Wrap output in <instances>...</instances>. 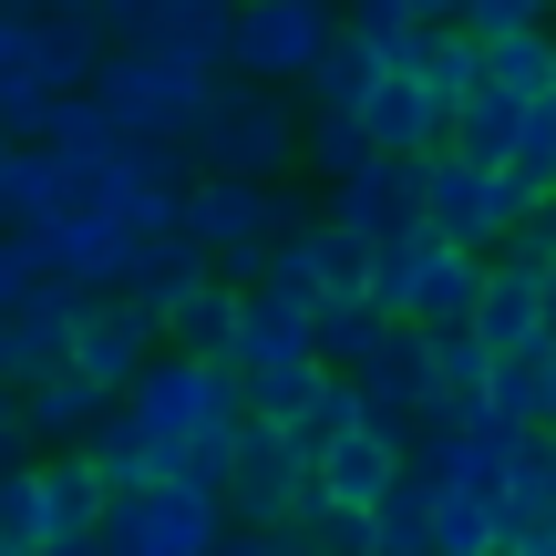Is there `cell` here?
Masks as SVG:
<instances>
[{
    "instance_id": "obj_1",
    "label": "cell",
    "mask_w": 556,
    "mask_h": 556,
    "mask_svg": "<svg viewBox=\"0 0 556 556\" xmlns=\"http://www.w3.org/2000/svg\"><path fill=\"white\" fill-rule=\"evenodd\" d=\"M114 413L144 433V454H155V484H165V464H176L186 443H217V433H238V422H248V392H238V371H227V361L155 351V361H144V371L114 392Z\"/></svg>"
},
{
    "instance_id": "obj_2",
    "label": "cell",
    "mask_w": 556,
    "mask_h": 556,
    "mask_svg": "<svg viewBox=\"0 0 556 556\" xmlns=\"http://www.w3.org/2000/svg\"><path fill=\"white\" fill-rule=\"evenodd\" d=\"M186 176H258L278 186L299 165V103L278 93V83H206L197 124L176 135Z\"/></svg>"
},
{
    "instance_id": "obj_3",
    "label": "cell",
    "mask_w": 556,
    "mask_h": 556,
    "mask_svg": "<svg viewBox=\"0 0 556 556\" xmlns=\"http://www.w3.org/2000/svg\"><path fill=\"white\" fill-rule=\"evenodd\" d=\"M484 289V258L454 238H433V227H392V238H371V278H361V299L371 309H392L402 330H464V309H475Z\"/></svg>"
},
{
    "instance_id": "obj_4",
    "label": "cell",
    "mask_w": 556,
    "mask_h": 556,
    "mask_svg": "<svg viewBox=\"0 0 556 556\" xmlns=\"http://www.w3.org/2000/svg\"><path fill=\"white\" fill-rule=\"evenodd\" d=\"M176 238L197 248L227 289H248L258 258H268V238H278V186H258V176H186Z\"/></svg>"
},
{
    "instance_id": "obj_5",
    "label": "cell",
    "mask_w": 556,
    "mask_h": 556,
    "mask_svg": "<svg viewBox=\"0 0 556 556\" xmlns=\"http://www.w3.org/2000/svg\"><path fill=\"white\" fill-rule=\"evenodd\" d=\"M206 83H217V73H186L176 52H103L93 103H103V124H114V135H135V144H176L186 124H197Z\"/></svg>"
},
{
    "instance_id": "obj_6",
    "label": "cell",
    "mask_w": 556,
    "mask_h": 556,
    "mask_svg": "<svg viewBox=\"0 0 556 556\" xmlns=\"http://www.w3.org/2000/svg\"><path fill=\"white\" fill-rule=\"evenodd\" d=\"M330 41H340V0H238L227 11V73L289 93Z\"/></svg>"
},
{
    "instance_id": "obj_7",
    "label": "cell",
    "mask_w": 556,
    "mask_h": 556,
    "mask_svg": "<svg viewBox=\"0 0 556 556\" xmlns=\"http://www.w3.org/2000/svg\"><path fill=\"white\" fill-rule=\"evenodd\" d=\"M217 495H186V484H135V495H103L93 546L103 556H206L217 546Z\"/></svg>"
},
{
    "instance_id": "obj_8",
    "label": "cell",
    "mask_w": 556,
    "mask_h": 556,
    "mask_svg": "<svg viewBox=\"0 0 556 556\" xmlns=\"http://www.w3.org/2000/svg\"><path fill=\"white\" fill-rule=\"evenodd\" d=\"M299 495H309V454H299L278 422H238V454H227V484H217V516L227 526H299Z\"/></svg>"
},
{
    "instance_id": "obj_9",
    "label": "cell",
    "mask_w": 556,
    "mask_h": 556,
    "mask_svg": "<svg viewBox=\"0 0 556 556\" xmlns=\"http://www.w3.org/2000/svg\"><path fill=\"white\" fill-rule=\"evenodd\" d=\"M516 217H526V197L505 186V165L422 155V227H433V238H454V248H475V258H484Z\"/></svg>"
},
{
    "instance_id": "obj_10",
    "label": "cell",
    "mask_w": 556,
    "mask_h": 556,
    "mask_svg": "<svg viewBox=\"0 0 556 556\" xmlns=\"http://www.w3.org/2000/svg\"><path fill=\"white\" fill-rule=\"evenodd\" d=\"M21 238H31L41 278H62V289H83V299H114L124 268H135V227H114L103 206H62V217L21 227Z\"/></svg>"
},
{
    "instance_id": "obj_11",
    "label": "cell",
    "mask_w": 556,
    "mask_h": 556,
    "mask_svg": "<svg viewBox=\"0 0 556 556\" xmlns=\"http://www.w3.org/2000/svg\"><path fill=\"white\" fill-rule=\"evenodd\" d=\"M155 351H165V330H155V309H144V299H83L62 371H83L93 392H124V381H135Z\"/></svg>"
},
{
    "instance_id": "obj_12",
    "label": "cell",
    "mask_w": 556,
    "mask_h": 556,
    "mask_svg": "<svg viewBox=\"0 0 556 556\" xmlns=\"http://www.w3.org/2000/svg\"><path fill=\"white\" fill-rule=\"evenodd\" d=\"M443 114H454V103H443L413 62H381V83L361 93L351 124L371 135V155H443Z\"/></svg>"
},
{
    "instance_id": "obj_13",
    "label": "cell",
    "mask_w": 556,
    "mask_h": 556,
    "mask_svg": "<svg viewBox=\"0 0 556 556\" xmlns=\"http://www.w3.org/2000/svg\"><path fill=\"white\" fill-rule=\"evenodd\" d=\"M319 217L351 227V238H392V227H413V217H422V155H371V165H351V176L330 186Z\"/></svg>"
},
{
    "instance_id": "obj_14",
    "label": "cell",
    "mask_w": 556,
    "mask_h": 556,
    "mask_svg": "<svg viewBox=\"0 0 556 556\" xmlns=\"http://www.w3.org/2000/svg\"><path fill=\"white\" fill-rule=\"evenodd\" d=\"M73 319H83V289H62V278H41L31 299H21L11 319H0V381H41L62 371V351H73Z\"/></svg>"
},
{
    "instance_id": "obj_15",
    "label": "cell",
    "mask_w": 556,
    "mask_h": 556,
    "mask_svg": "<svg viewBox=\"0 0 556 556\" xmlns=\"http://www.w3.org/2000/svg\"><path fill=\"white\" fill-rule=\"evenodd\" d=\"M227 371H289V361H319L309 351V309L299 299H278V289H238V330H227Z\"/></svg>"
},
{
    "instance_id": "obj_16",
    "label": "cell",
    "mask_w": 556,
    "mask_h": 556,
    "mask_svg": "<svg viewBox=\"0 0 556 556\" xmlns=\"http://www.w3.org/2000/svg\"><path fill=\"white\" fill-rule=\"evenodd\" d=\"M392 475H402V433L392 422H371L361 413L340 443H319V464H309V484L330 505H371V495H392Z\"/></svg>"
},
{
    "instance_id": "obj_17",
    "label": "cell",
    "mask_w": 556,
    "mask_h": 556,
    "mask_svg": "<svg viewBox=\"0 0 556 556\" xmlns=\"http://www.w3.org/2000/svg\"><path fill=\"white\" fill-rule=\"evenodd\" d=\"M114 413V392H93L83 371H41L21 381V433H31V454H83V433Z\"/></svg>"
},
{
    "instance_id": "obj_18",
    "label": "cell",
    "mask_w": 556,
    "mask_h": 556,
    "mask_svg": "<svg viewBox=\"0 0 556 556\" xmlns=\"http://www.w3.org/2000/svg\"><path fill=\"white\" fill-rule=\"evenodd\" d=\"M351 392H361V413L392 422V433H402V413L422 422V413H433V361H422V330H392V340L351 371Z\"/></svg>"
},
{
    "instance_id": "obj_19",
    "label": "cell",
    "mask_w": 556,
    "mask_h": 556,
    "mask_svg": "<svg viewBox=\"0 0 556 556\" xmlns=\"http://www.w3.org/2000/svg\"><path fill=\"white\" fill-rule=\"evenodd\" d=\"M31 484H41V556H52V546H83L103 526V475L83 454H31Z\"/></svg>"
},
{
    "instance_id": "obj_20",
    "label": "cell",
    "mask_w": 556,
    "mask_h": 556,
    "mask_svg": "<svg viewBox=\"0 0 556 556\" xmlns=\"http://www.w3.org/2000/svg\"><path fill=\"white\" fill-rule=\"evenodd\" d=\"M475 83H484V93H505V103L556 93V31H546V21H526V31L475 41Z\"/></svg>"
},
{
    "instance_id": "obj_21",
    "label": "cell",
    "mask_w": 556,
    "mask_h": 556,
    "mask_svg": "<svg viewBox=\"0 0 556 556\" xmlns=\"http://www.w3.org/2000/svg\"><path fill=\"white\" fill-rule=\"evenodd\" d=\"M464 330H475L484 351H546V330H536V278L484 258V289H475V309H464Z\"/></svg>"
},
{
    "instance_id": "obj_22",
    "label": "cell",
    "mask_w": 556,
    "mask_h": 556,
    "mask_svg": "<svg viewBox=\"0 0 556 556\" xmlns=\"http://www.w3.org/2000/svg\"><path fill=\"white\" fill-rule=\"evenodd\" d=\"M73 206V165L52 155V144H11L0 155V227H41Z\"/></svg>"
},
{
    "instance_id": "obj_23",
    "label": "cell",
    "mask_w": 556,
    "mask_h": 556,
    "mask_svg": "<svg viewBox=\"0 0 556 556\" xmlns=\"http://www.w3.org/2000/svg\"><path fill=\"white\" fill-rule=\"evenodd\" d=\"M392 330H402V319H392V309H371L361 289H340V299H309V351L330 361V371H361V361H371Z\"/></svg>"
},
{
    "instance_id": "obj_24",
    "label": "cell",
    "mask_w": 556,
    "mask_h": 556,
    "mask_svg": "<svg viewBox=\"0 0 556 556\" xmlns=\"http://www.w3.org/2000/svg\"><path fill=\"white\" fill-rule=\"evenodd\" d=\"M155 330H165V351H197V361H217L227 351V330H238V289H227L217 268L197 278V289H176L155 309Z\"/></svg>"
},
{
    "instance_id": "obj_25",
    "label": "cell",
    "mask_w": 556,
    "mask_h": 556,
    "mask_svg": "<svg viewBox=\"0 0 556 556\" xmlns=\"http://www.w3.org/2000/svg\"><path fill=\"white\" fill-rule=\"evenodd\" d=\"M371 83H381V52H361V41H351V31H340V41H330V52H319V62H309V73H299V83H289V93H299V103H309V114H330V124H351V114H361V93H371Z\"/></svg>"
},
{
    "instance_id": "obj_26",
    "label": "cell",
    "mask_w": 556,
    "mask_h": 556,
    "mask_svg": "<svg viewBox=\"0 0 556 556\" xmlns=\"http://www.w3.org/2000/svg\"><path fill=\"white\" fill-rule=\"evenodd\" d=\"M516 114L526 103H505V93H464L454 114H443V155H464V165H505V144H516Z\"/></svg>"
},
{
    "instance_id": "obj_27",
    "label": "cell",
    "mask_w": 556,
    "mask_h": 556,
    "mask_svg": "<svg viewBox=\"0 0 556 556\" xmlns=\"http://www.w3.org/2000/svg\"><path fill=\"white\" fill-rule=\"evenodd\" d=\"M371 556H433V484L392 475V495H371Z\"/></svg>"
},
{
    "instance_id": "obj_28",
    "label": "cell",
    "mask_w": 556,
    "mask_h": 556,
    "mask_svg": "<svg viewBox=\"0 0 556 556\" xmlns=\"http://www.w3.org/2000/svg\"><path fill=\"white\" fill-rule=\"evenodd\" d=\"M197 278H206V258L176 238V227H165V238H135V268H124V289H114V299H144V309H165V299L197 289Z\"/></svg>"
},
{
    "instance_id": "obj_29",
    "label": "cell",
    "mask_w": 556,
    "mask_h": 556,
    "mask_svg": "<svg viewBox=\"0 0 556 556\" xmlns=\"http://www.w3.org/2000/svg\"><path fill=\"white\" fill-rule=\"evenodd\" d=\"M526 526H556V443L526 433L516 464H505V536H526Z\"/></svg>"
},
{
    "instance_id": "obj_30",
    "label": "cell",
    "mask_w": 556,
    "mask_h": 556,
    "mask_svg": "<svg viewBox=\"0 0 556 556\" xmlns=\"http://www.w3.org/2000/svg\"><path fill=\"white\" fill-rule=\"evenodd\" d=\"M495 546H505V505L433 484V556H495Z\"/></svg>"
},
{
    "instance_id": "obj_31",
    "label": "cell",
    "mask_w": 556,
    "mask_h": 556,
    "mask_svg": "<svg viewBox=\"0 0 556 556\" xmlns=\"http://www.w3.org/2000/svg\"><path fill=\"white\" fill-rule=\"evenodd\" d=\"M505 186H516L526 206L556 197V93H536V103L516 114V144H505Z\"/></svg>"
},
{
    "instance_id": "obj_32",
    "label": "cell",
    "mask_w": 556,
    "mask_h": 556,
    "mask_svg": "<svg viewBox=\"0 0 556 556\" xmlns=\"http://www.w3.org/2000/svg\"><path fill=\"white\" fill-rule=\"evenodd\" d=\"M546 361L556 351H495V371H484V413L536 433V413H546Z\"/></svg>"
},
{
    "instance_id": "obj_33",
    "label": "cell",
    "mask_w": 556,
    "mask_h": 556,
    "mask_svg": "<svg viewBox=\"0 0 556 556\" xmlns=\"http://www.w3.org/2000/svg\"><path fill=\"white\" fill-rule=\"evenodd\" d=\"M351 422H361V392H351V371H319V392L299 402V413L278 422V433H289L299 454L319 464V443H340V433H351Z\"/></svg>"
},
{
    "instance_id": "obj_34",
    "label": "cell",
    "mask_w": 556,
    "mask_h": 556,
    "mask_svg": "<svg viewBox=\"0 0 556 556\" xmlns=\"http://www.w3.org/2000/svg\"><path fill=\"white\" fill-rule=\"evenodd\" d=\"M422 361H433V402H484L495 351H484L475 330H422Z\"/></svg>"
},
{
    "instance_id": "obj_35",
    "label": "cell",
    "mask_w": 556,
    "mask_h": 556,
    "mask_svg": "<svg viewBox=\"0 0 556 556\" xmlns=\"http://www.w3.org/2000/svg\"><path fill=\"white\" fill-rule=\"evenodd\" d=\"M299 155H309V176H319V186H340L351 165H371V135H361V124L309 114V124H299Z\"/></svg>"
},
{
    "instance_id": "obj_36",
    "label": "cell",
    "mask_w": 556,
    "mask_h": 556,
    "mask_svg": "<svg viewBox=\"0 0 556 556\" xmlns=\"http://www.w3.org/2000/svg\"><path fill=\"white\" fill-rule=\"evenodd\" d=\"M309 268H319V299L361 289V278H371V238H351V227L319 217V227H309Z\"/></svg>"
},
{
    "instance_id": "obj_37",
    "label": "cell",
    "mask_w": 556,
    "mask_h": 556,
    "mask_svg": "<svg viewBox=\"0 0 556 556\" xmlns=\"http://www.w3.org/2000/svg\"><path fill=\"white\" fill-rule=\"evenodd\" d=\"M319 371H330V361H289V371H248L238 392H248V422H289L299 402L319 392Z\"/></svg>"
},
{
    "instance_id": "obj_38",
    "label": "cell",
    "mask_w": 556,
    "mask_h": 556,
    "mask_svg": "<svg viewBox=\"0 0 556 556\" xmlns=\"http://www.w3.org/2000/svg\"><path fill=\"white\" fill-rule=\"evenodd\" d=\"M484 258H495V268H526V278H546V268H556V206L536 197V206H526V217L505 227L495 248H484Z\"/></svg>"
},
{
    "instance_id": "obj_39",
    "label": "cell",
    "mask_w": 556,
    "mask_h": 556,
    "mask_svg": "<svg viewBox=\"0 0 556 556\" xmlns=\"http://www.w3.org/2000/svg\"><path fill=\"white\" fill-rule=\"evenodd\" d=\"M340 31H351V41H361V52H381V62H392V52H402V41H413V31H422V21H413V11H402V0H340Z\"/></svg>"
},
{
    "instance_id": "obj_40",
    "label": "cell",
    "mask_w": 556,
    "mask_h": 556,
    "mask_svg": "<svg viewBox=\"0 0 556 556\" xmlns=\"http://www.w3.org/2000/svg\"><path fill=\"white\" fill-rule=\"evenodd\" d=\"M31 289H41V258H31V238H21V227H0V319H11Z\"/></svg>"
},
{
    "instance_id": "obj_41",
    "label": "cell",
    "mask_w": 556,
    "mask_h": 556,
    "mask_svg": "<svg viewBox=\"0 0 556 556\" xmlns=\"http://www.w3.org/2000/svg\"><path fill=\"white\" fill-rule=\"evenodd\" d=\"M464 31H475V41H495V31H526V21H546V0H464Z\"/></svg>"
},
{
    "instance_id": "obj_42",
    "label": "cell",
    "mask_w": 556,
    "mask_h": 556,
    "mask_svg": "<svg viewBox=\"0 0 556 556\" xmlns=\"http://www.w3.org/2000/svg\"><path fill=\"white\" fill-rule=\"evenodd\" d=\"M11 464H31V433H21V392L0 381V475H11Z\"/></svg>"
},
{
    "instance_id": "obj_43",
    "label": "cell",
    "mask_w": 556,
    "mask_h": 556,
    "mask_svg": "<svg viewBox=\"0 0 556 556\" xmlns=\"http://www.w3.org/2000/svg\"><path fill=\"white\" fill-rule=\"evenodd\" d=\"M21 62H31V11H0V83H21Z\"/></svg>"
},
{
    "instance_id": "obj_44",
    "label": "cell",
    "mask_w": 556,
    "mask_h": 556,
    "mask_svg": "<svg viewBox=\"0 0 556 556\" xmlns=\"http://www.w3.org/2000/svg\"><path fill=\"white\" fill-rule=\"evenodd\" d=\"M505 556H556V526H526V536H505Z\"/></svg>"
},
{
    "instance_id": "obj_45",
    "label": "cell",
    "mask_w": 556,
    "mask_h": 556,
    "mask_svg": "<svg viewBox=\"0 0 556 556\" xmlns=\"http://www.w3.org/2000/svg\"><path fill=\"white\" fill-rule=\"evenodd\" d=\"M536 330H546V351H556V268L536 278Z\"/></svg>"
},
{
    "instance_id": "obj_46",
    "label": "cell",
    "mask_w": 556,
    "mask_h": 556,
    "mask_svg": "<svg viewBox=\"0 0 556 556\" xmlns=\"http://www.w3.org/2000/svg\"><path fill=\"white\" fill-rule=\"evenodd\" d=\"M278 556H330L319 536H299V526H278Z\"/></svg>"
},
{
    "instance_id": "obj_47",
    "label": "cell",
    "mask_w": 556,
    "mask_h": 556,
    "mask_svg": "<svg viewBox=\"0 0 556 556\" xmlns=\"http://www.w3.org/2000/svg\"><path fill=\"white\" fill-rule=\"evenodd\" d=\"M402 11H413V21H454L464 0H402Z\"/></svg>"
},
{
    "instance_id": "obj_48",
    "label": "cell",
    "mask_w": 556,
    "mask_h": 556,
    "mask_svg": "<svg viewBox=\"0 0 556 556\" xmlns=\"http://www.w3.org/2000/svg\"><path fill=\"white\" fill-rule=\"evenodd\" d=\"M536 433L556 443V361H546V413H536Z\"/></svg>"
},
{
    "instance_id": "obj_49",
    "label": "cell",
    "mask_w": 556,
    "mask_h": 556,
    "mask_svg": "<svg viewBox=\"0 0 556 556\" xmlns=\"http://www.w3.org/2000/svg\"><path fill=\"white\" fill-rule=\"evenodd\" d=\"M0 11H41V0H0Z\"/></svg>"
},
{
    "instance_id": "obj_50",
    "label": "cell",
    "mask_w": 556,
    "mask_h": 556,
    "mask_svg": "<svg viewBox=\"0 0 556 556\" xmlns=\"http://www.w3.org/2000/svg\"><path fill=\"white\" fill-rule=\"evenodd\" d=\"M206 11H238V0H206Z\"/></svg>"
},
{
    "instance_id": "obj_51",
    "label": "cell",
    "mask_w": 556,
    "mask_h": 556,
    "mask_svg": "<svg viewBox=\"0 0 556 556\" xmlns=\"http://www.w3.org/2000/svg\"><path fill=\"white\" fill-rule=\"evenodd\" d=\"M0 556H21V546H11V536H0Z\"/></svg>"
},
{
    "instance_id": "obj_52",
    "label": "cell",
    "mask_w": 556,
    "mask_h": 556,
    "mask_svg": "<svg viewBox=\"0 0 556 556\" xmlns=\"http://www.w3.org/2000/svg\"><path fill=\"white\" fill-rule=\"evenodd\" d=\"M0 155H11V135H0Z\"/></svg>"
},
{
    "instance_id": "obj_53",
    "label": "cell",
    "mask_w": 556,
    "mask_h": 556,
    "mask_svg": "<svg viewBox=\"0 0 556 556\" xmlns=\"http://www.w3.org/2000/svg\"><path fill=\"white\" fill-rule=\"evenodd\" d=\"M546 11H556V0H546Z\"/></svg>"
},
{
    "instance_id": "obj_54",
    "label": "cell",
    "mask_w": 556,
    "mask_h": 556,
    "mask_svg": "<svg viewBox=\"0 0 556 556\" xmlns=\"http://www.w3.org/2000/svg\"><path fill=\"white\" fill-rule=\"evenodd\" d=\"M546 206H556V197H546Z\"/></svg>"
}]
</instances>
